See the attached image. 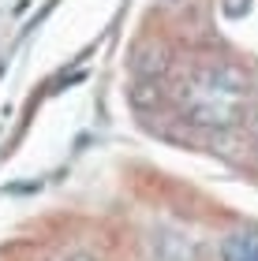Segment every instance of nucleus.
<instances>
[{
	"label": "nucleus",
	"instance_id": "7ed1b4c3",
	"mask_svg": "<svg viewBox=\"0 0 258 261\" xmlns=\"http://www.w3.org/2000/svg\"><path fill=\"white\" fill-rule=\"evenodd\" d=\"M165 82L161 79H135L131 82V90H127V101H131V109L135 112H143V116H150V112H157L161 105H165Z\"/></svg>",
	"mask_w": 258,
	"mask_h": 261
},
{
	"label": "nucleus",
	"instance_id": "f257e3e1",
	"mask_svg": "<svg viewBox=\"0 0 258 261\" xmlns=\"http://www.w3.org/2000/svg\"><path fill=\"white\" fill-rule=\"evenodd\" d=\"M187 86L217 93V97L251 101V75L232 60H198L187 71Z\"/></svg>",
	"mask_w": 258,
	"mask_h": 261
},
{
	"label": "nucleus",
	"instance_id": "423d86ee",
	"mask_svg": "<svg viewBox=\"0 0 258 261\" xmlns=\"http://www.w3.org/2000/svg\"><path fill=\"white\" fill-rule=\"evenodd\" d=\"M221 8H225V15H228V19H240V15H247L251 0H225Z\"/></svg>",
	"mask_w": 258,
	"mask_h": 261
},
{
	"label": "nucleus",
	"instance_id": "39448f33",
	"mask_svg": "<svg viewBox=\"0 0 258 261\" xmlns=\"http://www.w3.org/2000/svg\"><path fill=\"white\" fill-rule=\"evenodd\" d=\"M243 123H247V142H251V149L258 153V105H247Z\"/></svg>",
	"mask_w": 258,
	"mask_h": 261
},
{
	"label": "nucleus",
	"instance_id": "f03ea898",
	"mask_svg": "<svg viewBox=\"0 0 258 261\" xmlns=\"http://www.w3.org/2000/svg\"><path fill=\"white\" fill-rule=\"evenodd\" d=\"M127 67H131L135 79H161L165 82V75L172 71V53H169V45H161V41H143V45L131 49Z\"/></svg>",
	"mask_w": 258,
	"mask_h": 261
},
{
	"label": "nucleus",
	"instance_id": "0eeeda50",
	"mask_svg": "<svg viewBox=\"0 0 258 261\" xmlns=\"http://www.w3.org/2000/svg\"><path fill=\"white\" fill-rule=\"evenodd\" d=\"M67 261H93L90 254H75V257H67Z\"/></svg>",
	"mask_w": 258,
	"mask_h": 261
},
{
	"label": "nucleus",
	"instance_id": "20e7f679",
	"mask_svg": "<svg viewBox=\"0 0 258 261\" xmlns=\"http://www.w3.org/2000/svg\"><path fill=\"white\" fill-rule=\"evenodd\" d=\"M221 254L225 261H258V235H232Z\"/></svg>",
	"mask_w": 258,
	"mask_h": 261
}]
</instances>
